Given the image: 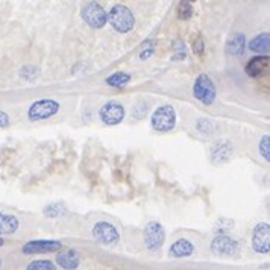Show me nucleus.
I'll return each instance as SVG.
<instances>
[{
  "mask_svg": "<svg viewBox=\"0 0 270 270\" xmlns=\"http://www.w3.org/2000/svg\"><path fill=\"white\" fill-rule=\"evenodd\" d=\"M108 21L120 33H126V32L132 30V27L135 24L133 14L124 5H115V6H112L111 11H109V14H108Z\"/></svg>",
  "mask_w": 270,
  "mask_h": 270,
  "instance_id": "1",
  "label": "nucleus"
},
{
  "mask_svg": "<svg viewBox=\"0 0 270 270\" xmlns=\"http://www.w3.org/2000/svg\"><path fill=\"white\" fill-rule=\"evenodd\" d=\"M193 94L203 105H211L215 100V96H217L215 85L212 83V80L209 79L208 74L200 73L196 77L194 85H193Z\"/></svg>",
  "mask_w": 270,
  "mask_h": 270,
  "instance_id": "2",
  "label": "nucleus"
},
{
  "mask_svg": "<svg viewBox=\"0 0 270 270\" xmlns=\"http://www.w3.org/2000/svg\"><path fill=\"white\" fill-rule=\"evenodd\" d=\"M176 123V112L171 105H161L152 114V126L155 130L167 132L174 127Z\"/></svg>",
  "mask_w": 270,
  "mask_h": 270,
  "instance_id": "3",
  "label": "nucleus"
},
{
  "mask_svg": "<svg viewBox=\"0 0 270 270\" xmlns=\"http://www.w3.org/2000/svg\"><path fill=\"white\" fill-rule=\"evenodd\" d=\"M80 17L82 20L93 29H100L106 24L108 21V14L103 9V6H100L96 2L86 3L82 11H80Z\"/></svg>",
  "mask_w": 270,
  "mask_h": 270,
  "instance_id": "4",
  "label": "nucleus"
},
{
  "mask_svg": "<svg viewBox=\"0 0 270 270\" xmlns=\"http://www.w3.org/2000/svg\"><path fill=\"white\" fill-rule=\"evenodd\" d=\"M59 111V103L53 99H39L29 106L27 115L32 121L44 120L55 115Z\"/></svg>",
  "mask_w": 270,
  "mask_h": 270,
  "instance_id": "5",
  "label": "nucleus"
},
{
  "mask_svg": "<svg viewBox=\"0 0 270 270\" xmlns=\"http://www.w3.org/2000/svg\"><path fill=\"white\" fill-rule=\"evenodd\" d=\"M100 120L108 126H115L124 118V108L118 102H108L99 111Z\"/></svg>",
  "mask_w": 270,
  "mask_h": 270,
  "instance_id": "6",
  "label": "nucleus"
},
{
  "mask_svg": "<svg viewBox=\"0 0 270 270\" xmlns=\"http://www.w3.org/2000/svg\"><path fill=\"white\" fill-rule=\"evenodd\" d=\"M93 237L100 244H114L120 238L118 231L108 221H97L93 228Z\"/></svg>",
  "mask_w": 270,
  "mask_h": 270,
  "instance_id": "7",
  "label": "nucleus"
},
{
  "mask_svg": "<svg viewBox=\"0 0 270 270\" xmlns=\"http://www.w3.org/2000/svg\"><path fill=\"white\" fill-rule=\"evenodd\" d=\"M164 229L158 221H149L144 228V241L150 250H156L164 243Z\"/></svg>",
  "mask_w": 270,
  "mask_h": 270,
  "instance_id": "8",
  "label": "nucleus"
},
{
  "mask_svg": "<svg viewBox=\"0 0 270 270\" xmlns=\"http://www.w3.org/2000/svg\"><path fill=\"white\" fill-rule=\"evenodd\" d=\"M270 226L268 223H258L252 234V246L258 253H267L270 247Z\"/></svg>",
  "mask_w": 270,
  "mask_h": 270,
  "instance_id": "9",
  "label": "nucleus"
},
{
  "mask_svg": "<svg viewBox=\"0 0 270 270\" xmlns=\"http://www.w3.org/2000/svg\"><path fill=\"white\" fill-rule=\"evenodd\" d=\"M211 249L214 253H218L223 256H232L238 252L240 246L234 238H231L224 234H220V235L214 237V240L211 241Z\"/></svg>",
  "mask_w": 270,
  "mask_h": 270,
  "instance_id": "10",
  "label": "nucleus"
},
{
  "mask_svg": "<svg viewBox=\"0 0 270 270\" xmlns=\"http://www.w3.org/2000/svg\"><path fill=\"white\" fill-rule=\"evenodd\" d=\"M61 247H62V243L56 240H33V241H27L23 246V252L27 255L29 253H46V252H55Z\"/></svg>",
  "mask_w": 270,
  "mask_h": 270,
  "instance_id": "11",
  "label": "nucleus"
},
{
  "mask_svg": "<svg viewBox=\"0 0 270 270\" xmlns=\"http://www.w3.org/2000/svg\"><path fill=\"white\" fill-rule=\"evenodd\" d=\"M268 62H270V58L264 56V55L252 58L247 62V65H246L247 76H250V77H259V76H262L268 70Z\"/></svg>",
  "mask_w": 270,
  "mask_h": 270,
  "instance_id": "12",
  "label": "nucleus"
},
{
  "mask_svg": "<svg viewBox=\"0 0 270 270\" xmlns=\"http://www.w3.org/2000/svg\"><path fill=\"white\" fill-rule=\"evenodd\" d=\"M246 49V36L240 32L232 33L226 41V52L232 56L243 55Z\"/></svg>",
  "mask_w": 270,
  "mask_h": 270,
  "instance_id": "13",
  "label": "nucleus"
},
{
  "mask_svg": "<svg viewBox=\"0 0 270 270\" xmlns=\"http://www.w3.org/2000/svg\"><path fill=\"white\" fill-rule=\"evenodd\" d=\"M231 153H232V144L226 140H220L211 149V159L214 162H223L231 156Z\"/></svg>",
  "mask_w": 270,
  "mask_h": 270,
  "instance_id": "14",
  "label": "nucleus"
},
{
  "mask_svg": "<svg viewBox=\"0 0 270 270\" xmlns=\"http://www.w3.org/2000/svg\"><path fill=\"white\" fill-rule=\"evenodd\" d=\"M58 265L65 270H74L79 265V256L73 249H62L56 256Z\"/></svg>",
  "mask_w": 270,
  "mask_h": 270,
  "instance_id": "15",
  "label": "nucleus"
},
{
  "mask_svg": "<svg viewBox=\"0 0 270 270\" xmlns=\"http://www.w3.org/2000/svg\"><path fill=\"white\" fill-rule=\"evenodd\" d=\"M194 252V246L191 241L185 240V238H179L176 240L171 246H170V256L173 258H184V256H190Z\"/></svg>",
  "mask_w": 270,
  "mask_h": 270,
  "instance_id": "16",
  "label": "nucleus"
},
{
  "mask_svg": "<svg viewBox=\"0 0 270 270\" xmlns=\"http://www.w3.org/2000/svg\"><path fill=\"white\" fill-rule=\"evenodd\" d=\"M268 47H270V35H268V32H264V33L256 35V36L249 42V49H250L252 52L264 53V56H268Z\"/></svg>",
  "mask_w": 270,
  "mask_h": 270,
  "instance_id": "17",
  "label": "nucleus"
},
{
  "mask_svg": "<svg viewBox=\"0 0 270 270\" xmlns=\"http://www.w3.org/2000/svg\"><path fill=\"white\" fill-rule=\"evenodd\" d=\"M18 229V220L15 215L0 212V235L14 234Z\"/></svg>",
  "mask_w": 270,
  "mask_h": 270,
  "instance_id": "18",
  "label": "nucleus"
},
{
  "mask_svg": "<svg viewBox=\"0 0 270 270\" xmlns=\"http://www.w3.org/2000/svg\"><path fill=\"white\" fill-rule=\"evenodd\" d=\"M129 80H130V74H127L124 71H117L106 77V83L111 86H115V88L124 86L126 83H129Z\"/></svg>",
  "mask_w": 270,
  "mask_h": 270,
  "instance_id": "19",
  "label": "nucleus"
},
{
  "mask_svg": "<svg viewBox=\"0 0 270 270\" xmlns=\"http://www.w3.org/2000/svg\"><path fill=\"white\" fill-rule=\"evenodd\" d=\"M26 270H56V265L50 259H35L27 264Z\"/></svg>",
  "mask_w": 270,
  "mask_h": 270,
  "instance_id": "20",
  "label": "nucleus"
},
{
  "mask_svg": "<svg viewBox=\"0 0 270 270\" xmlns=\"http://www.w3.org/2000/svg\"><path fill=\"white\" fill-rule=\"evenodd\" d=\"M177 15L181 20H188L193 15V5L190 2H179L177 5Z\"/></svg>",
  "mask_w": 270,
  "mask_h": 270,
  "instance_id": "21",
  "label": "nucleus"
},
{
  "mask_svg": "<svg viewBox=\"0 0 270 270\" xmlns=\"http://www.w3.org/2000/svg\"><path fill=\"white\" fill-rule=\"evenodd\" d=\"M65 211V206L64 203H50L49 206L44 208V214L49 215V217H58L59 214H62Z\"/></svg>",
  "mask_w": 270,
  "mask_h": 270,
  "instance_id": "22",
  "label": "nucleus"
},
{
  "mask_svg": "<svg viewBox=\"0 0 270 270\" xmlns=\"http://www.w3.org/2000/svg\"><path fill=\"white\" fill-rule=\"evenodd\" d=\"M173 50H174V56H173V59L176 61V59H184L185 56H187V52H185V44H184V41L182 39H174L173 41Z\"/></svg>",
  "mask_w": 270,
  "mask_h": 270,
  "instance_id": "23",
  "label": "nucleus"
},
{
  "mask_svg": "<svg viewBox=\"0 0 270 270\" xmlns=\"http://www.w3.org/2000/svg\"><path fill=\"white\" fill-rule=\"evenodd\" d=\"M268 144H270V141H268V135H264L262 138H261V141H259V152H261V155L265 158V161H268L270 159V155H268Z\"/></svg>",
  "mask_w": 270,
  "mask_h": 270,
  "instance_id": "24",
  "label": "nucleus"
},
{
  "mask_svg": "<svg viewBox=\"0 0 270 270\" xmlns=\"http://www.w3.org/2000/svg\"><path fill=\"white\" fill-rule=\"evenodd\" d=\"M203 50H205L203 39H202V38H197V39L193 42V52H194L196 55H202V53H203Z\"/></svg>",
  "mask_w": 270,
  "mask_h": 270,
  "instance_id": "25",
  "label": "nucleus"
},
{
  "mask_svg": "<svg viewBox=\"0 0 270 270\" xmlns=\"http://www.w3.org/2000/svg\"><path fill=\"white\" fill-rule=\"evenodd\" d=\"M9 126V117L5 111L0 109V127H8Z\"/></svg>",
  "mask_w": 270,
  "mask_h": 270,
  "instance_id": "26",
  "label": "nucleus"
},
{
  "mask_svg": "<svg viewBox=\"0 0 270 270\" xmlns=\"http://www.w3.org/2000/svg\"><path fill=\"white\" fill-rule=\"evenodd\" d=\"M152 53H153V47H149V49H143V50H141V53H140V58H141V59H147V58H149Z\"/></svg>",
  "mask_w": 270,
  "mask_h": 270,
  "instance_id": "27",
  "label": "nucleus"
},
{
  "mask_svg": "<svg viewBox=\"0 0 270 270\" xmlns=\"http://www.w3.org/2000/svg\"><path fill=\"white\" fill-rule=\"evenodd\" d=\"M3 243H5V241H3V238H0V246H3Z\"/></svg>",
  "mask_w": 270,
  "mask_h": 270,
  "instance_id": "28",
  "label": "nucleus"
},
{
  "mask_svg": "<svg viewBox=\"0 0 270 270\" xmlns=\"http://www.w3.org/2000/svg\"><path fill=\"white\" fill-rule=\"evenodd\" d=\"M0 265H2V261H0Z\"/></svg>",
  "mask_w": 270,
  "mask_h": 270,
  "instance_id": "29",
  "label": "nucleus"
}]
</instances>
